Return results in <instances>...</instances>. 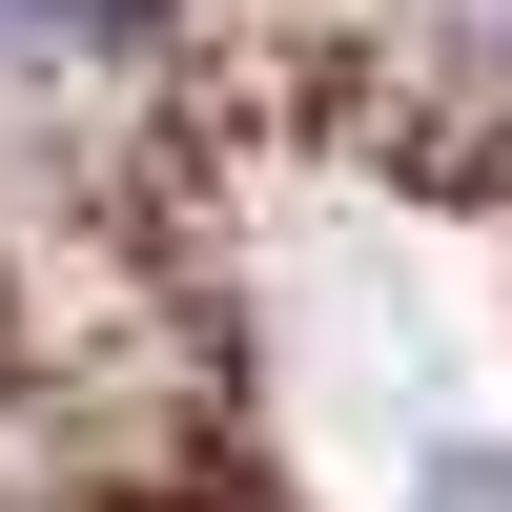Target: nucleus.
<instances>
[{
    "instance_id": "nucleus-1",
    "label": "nucleus",
    "mask_w": 512,
    "mask_h": 512,
    "mask_svg": "<svg viewBox=\"0 0 512 512\" xmlns=\"http://www.w3.org/2000/svg\"><path fill=\"white\" fill-rule=\"evenodd\" d=\"M164 0H0V41H41V62H62V41H144Z\"/></svg>"
},
{
    "instance_id": "nucleus-2",
    "label": "nucleus",
    "mask_w": 512,
    "mask_h": 512,
    "mask_svg": "<svg viewBox=\"0 0 512 512\" xmlns=\"http://www.w3.org/2000/svg\"><path fill=\"white\" fill-rule=\"evenodd\" d=\"M431 21H451V41H472V62L512 82V0H431Z\"/></svg>"
}]
</instances>
